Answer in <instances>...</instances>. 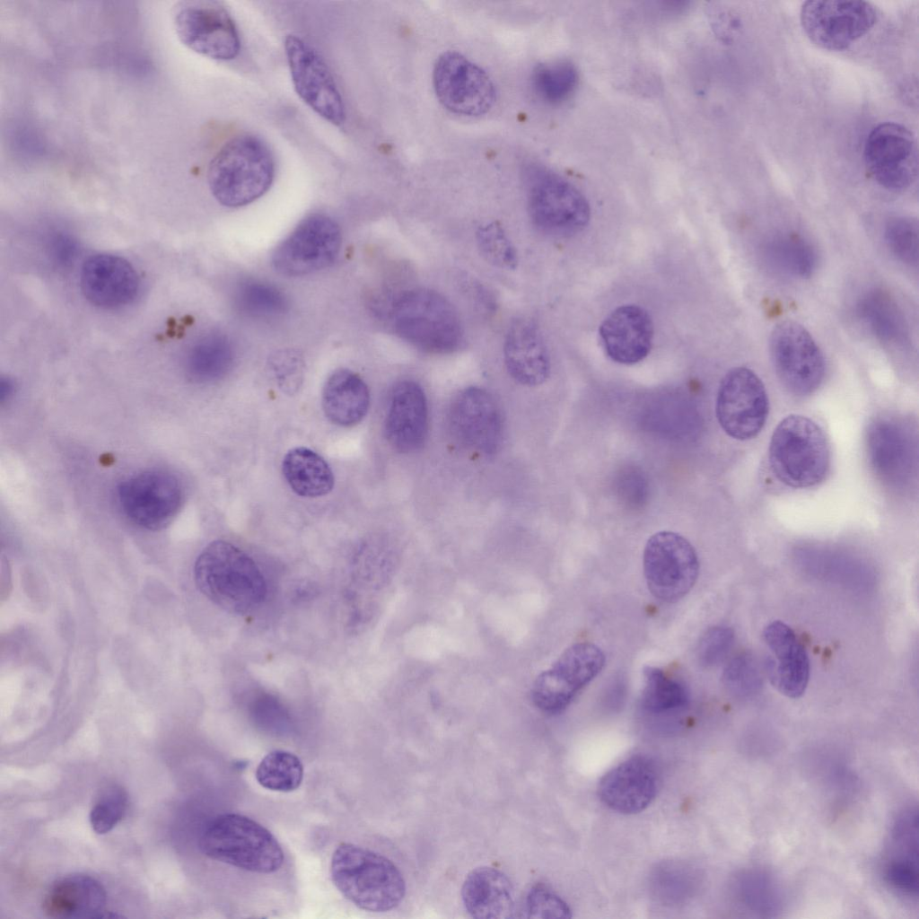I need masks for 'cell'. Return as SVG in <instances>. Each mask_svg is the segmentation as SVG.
I'll return each instance as SVG.
<instances>
[{"mask_svg":"<svg viewBox=\"0 0 919 919\" xmlns=\"http://www.w3.org/2000/svg\"><path fill=\"white\" fill-rule=\"evenodd\" d=\"M197 589L230 613L243 615L265 600L267 583L259 567L241 549L224 540L207 545L194 565Z\"/></svg>","mask_w":919,"mask_h":919,"instance_id":"obj_1","label":"cell"},{"mask_svg":"<svg viewBox=\"0 0 919 919\" xmlns=\"http://www.w3.org/2000/svg\"><path fill=\"white\" fill-rule=\"evenodd\" d=\"M330 875L340 893L363 910L389 911L406 894L403 875L389 859L351 843L334 851Z\"/></svg>","mask_w":919,"mask_h":919,"instance_id":"obj_2","label":"cell"},{"mask_svg":"<svg viewBox=\"0 0 919 919\" xmlns=\"http://www.w3.org/2000/svg\"><path fill=\"white\" fill-rule=\"evenodd\" d=\"M275 161L259 137L241 134L227 141L214 156L207 170L212 195L223 206L239 207L252 203L270 188Z\"/></svg>","mask_w":919,"mask_h":919,"instance_id":"obj_3","label":"cell"},{"mask_svg":"<svg viewBox=\"0 0 919 919\" xmlns=\"http://www.w3.org/2000/svg\"><path fill=\"white\" fill-rule=\"evenodd\" d=\"M198 845L212 860L256 873L276 872L284 858L280 844L268 829L237 813L220 814L209 821Z\"/></svg>","mask_w":919,"mask_h":919,"instance_id":"obj_4","label":"cell"},{"mask_svg":"<svg viewBox=\"0 0 919 919\" xmlns=\"http://www.w3.org/2000/svg\"><path fill=\"white\" fill-rule=\"evenodd\" d=\"M772 472L783 485L808 488L820 484L830 468V449L822 428L810 418L790 415L775 428L768 448Z\"/></svg>","mask_w":919,"mask_h":919,"instance_id":"obj_5","label":"cell"},{"mask_svg":"<svg viewBox=\"0 0 919 919\" xmlns=\"http://www.w3.org/2000/svg\"><path fill=\"white\" fill-rule=\"evenodd\" d=\"M390 320L400 338L427 353H451L463 339L457 311L431 289L416 288L400 294L392 304Z\"/></svg>","mask_w":919,"mask_h":919,"instance_id":"obj_6","label":"cell"},{"mask_svg":"<svg viewBox=\"0 0 919 919\" xmlns=\"http://www.w3.org/2000/svg\"><path fill=\"white\" fill-rule=\"evenodd\" d=\"M526 174L529 212L538 229L552 235L571 236L586 227L590 206L573 185L538 167L529 168Z\"/></svg>","mask_w":919,"mask_h":919,"instance_id":"obj_7","label":"cell"},{"mask_svg":"<svg viewBox=\"0 0 919 919\" xmlns=\"http://www.w3.org/2000/svg\"><path fill=\"white\" fill-rule=\"evenodd\" d=\"M643 572L651 593L675 602L694 586L699 573L697 554L683 536L669 530L654 533L643 550Z\"/></svg>","mask_w":919,"mask_h":919,"instance_id":"obj_8","label":"cell"},{"mask_svg":"<svg viewBox=\"0 0 919 919\" xmlns=\"http://www.w3.org/2000/svg\"><path fill=\"white\" fill-rule=\"evenodd\" d=\"M769 353L775 372L792 394L814 393L825 376V360L816 341L800 323L785 320L776 324L769 337Z\"/></svg>","mask_w":919,"mask_h":919,"instance_id":"obj_9","label":"cell"},{"mask_svg":"<svg viewBox=\"0 0 919 919\" xmlns=\"http://www.w3.org/2000/svg\"><path fill=\"white\" fill-rule=\"evenodd\" d=\"M173 25L179 40L202 56L231 60L239 54L241 41L237 28L221 2H179L173 10Z\"/></svg>","mask_w":919,"mask_h":919,"instance_id":"obj_10","label":"cell"},{"mask_svg":"<svg viewBox=\"0 0 919 919\" xmlns=\"http://www.w3.org/2000/svg\"><path fill=\"white\" fill-rule=\"evenodd\" d=\"M433 84L440 103L460 116H482L496 100V89L488 74L456 51L438 57L433 70Z\"/></svg>","mask_w":919,"mask_h":919,"instance_id":"obj_11","label":"cell"},{"mask_svg":"<svg viewBox=\"0 0 919 919\" xmlns=\"http://www.w3.org/2000/svg\"><path fill=\"white\" fill-rule=\"evenodd\" d=\"M769 411L760 378L747 367L731 369L722 379L715 403L719 424L730 437L747 441L763 429Z\"/></svg>","mask_w":919,"mask_h":919,"instance_id":"obj_12","label":"cell"},{"mask_svg":"<svg viewBox=\"0 0 919 919\" xmlns=\"http://www.w3.org/2000/svg\"><path fill=\"white\" fill-rule=\"evenodd\" d=\"M341 247L338 224L325 214H311L276 248L272 265L280 274L302 276L324 269L337 258Z\"/></svg>","mask_w":919,"mask_h":919,"instance_id":"obj_13","label":"cell"},{"mask_svg":"<svg viewBox=\"0 0 919 919\" xmlns=\"http://www.w3.org/2000/svg\"><path fill=\"white\" fill-rule=\"evenodd\" d=\"M604 663V653L595 644H573L535 679L531 688L534 705L547 713H560L600 672Z\"/></svg>","mask_w":919,"mask_h":919,"instance_id":"obj_14","label":"cell"},{"mask_svg":"<svg viewBox=\"0 0 919 919\" xmlns=\"http://www.w3.org/2000/svg\"><path fill=\"white\" fill-rule=\"evenodd\" d=\"M800 17L812 42L825 49L840 51L874 26L877 12L865 1L810 0L802 4Z\"/></svg>","mask_w":919,"mask_h":919,"instance_id":"obj_15","label":"cell"},{"mask_svg":"<svg viewBox=\"0 0 919 919\" xmlns=\"http://www.w3.org/2000/svg\"><path fill=\"white\" fill-rule=\"evenodd\" d=\"M871 178L889 191H903L915 180L918 151L913 133L905 126L885 122L869 133L863 151Z\"/></svg>","mask_w":919,"mask_h":919,"instance_id":"obj_16","label":"cell"},{"mask_svg":"<svg viewBox=\"0 0 919 919\" xmlns=\"http://www.w3.org/2000/svg\"><path fill=\"white\" fill-rule=\"evenodd\" d=\"M284 51L297 95L318 115L335 126L346 119L342 96L328 66L301 37L289 34Z\"/></svg>","mask_w":919,"mask_h":919,"instance_id":"obj_17","label":"cell"},{"mask_svg":"<svg viewBox=\"0 0 919 919\" xmlns=\"http://www.w3.org/2000/svg\"><path fill=\"white\" fill-rule=\"evenodd\" d=\"M118 498L126 516L136 525L157 530L168 525L182 503L178 479L162 470H147L124 480Z\"/></svg>","mask_w":919,"mask_h":919,"instance_id":"obj_18","label":"cell"},{"mask_svg":"<svg viewBox=\"0 0 919 919\" xmlns=\"http://www.w3.org/2000/svg\"><path fill=\"white\" fill-rule=\"evenodd\" d=\"M448 416L452 437L463 447L485 455L499 450L503 437V416L487 390L465 389L452 401Z\"/></svg>","mask_w":919,"mask_h":919,"instance_id":"obj_19","label":"cell"},{"mask_svg":"<svg viewBox=\"0 0 919 919\" xmlns=\"http://www.w3.org/2000/svg\"><path fill=\"white\" fill-rule=\"evenodd\" d=\"M659 775L653 762L634 756L609 770L600 780L598 792L612 810L635 814L645 810L655 799Z\"/></svg>","mask_w":919,"mask_h":919,"instance_id":"obj_20","label":"cell"},{"mask_svg":"<svg viewBox=\"0 0 919 919\" xmlns=\"http://www.w3.org/2000/svg\"><path fill=\"white\" fill-rule=\"evenodd\" d=\"M80 285L92 304L114 309L130 303L136 297L140 282L135 268L123 258L96 254L83 262Z\"/></svg>","mask_w":919,"mask_h":919,"instance_id":"obj_21","label":"cell"},{"mask_svg":"<svg viewBox=\"0 0 919 919\" xmlns=\"http://www.w3.org/2000/svg\"><path fill=\"white\" fill-rule=\"evenodd\" d=\"M599 333L608 356L616 363L630 365L648 355L652 343L653 324L643 308L626 304L606 317Z\"/></svg>","mask_w":919,"mask_h":919,"instance_id":"obj_22","label":"cell"},{"mask_svg":"<svg viewBox=\"0 0 919 919\" xmlns=\"http://www.w3.org/2000/svg\"><path fill=\"white\" fill-rule=\"evenodd\" d=\"M428 430V407L425 394L413 381L398 382L390 396L385 419V433L389 444L402 453L419 450Z\"/></svg>","mask_w":919,"mask_h":919,"instance_id":"obj_23","label":"cell"},{"mask_svg":"<svg viewBox=\"0 0 919 919\" xmlns=\"http://www.w3.org/2000/svg\"><path fill=\"white\" fill-rule=\"evenodd\" d=\"M503 358L509 374L519 383L534 387L547 381L550 373L549 354L535 323L515 319L508 328Z\"/></svg>","mask_w":919,"mask_h":919,"instance_id":"obj_24","label":"cell"},{"mask_svg":"<svg viewBox=\"0 0 919 919\" xmlns=\"http://www.w3.org/2000/svg\"><path fill=\"white\" fill-rule=\"evenodd\" d=\"M763 636L775 657L770 672L774 684L785 696H801L810 678V660L804 646L794 631L779 620L767 625Z\"/></svg>","mask_w":919,"mask_h":919,"instance_id":"obj_25","label":"cell"},{"mask_svg":"<svg viewBox=\"0 0 919 919\" xmlns=\"http://www.w3.org/2000/svg\"><path fill=\"white\" fill-rule=\"evenodd\" d=\"M107 894L102 884L83 874L57 880L46 893L43 912L51 918H100L105 915Z\"/></svg>","mask_w":919,"mask_h":919,"instance_id":"obj_26","label":"cell"},{"mask_svg":"<svg viewBox=\"0 0 919 919\" xmlns=\"http://www.w3.org/2000/svg\"><path fill=\"white\" fill-rule=\"evenodd\" d=\"M466 911L478 919L515 917L514 891L503 871L489 866L477 867L466 877L461 888Z\"/></svg>","mask_w":919,"mask_h":919,"instance_id":"obj_27","label":"cell"},{"mask_svg":"<svg viewBox=\"0 0 919 919\" xmlns=\"http://www.w3.org/2000/svg\"><path fill=\"white\" fill-rule=\"evenodd\" d=\"M369 406V389L355 372L339 369L326 381L322 390V407L331 423L353 426L366 416Z\"/></svg>","mask_w":919,"mask_h":919,"instance_id":"obj_28","label":"cell"},{"mask_svg":"<svg viewBox=\"0 0 919 919\" xmlns=\"http://www.w3.org/2000/svg\"><path fill=\"white\" fill-rule=\"evenodd\" d=\"M283 475L300 496L315 498L331 492L335 478L327 461L314 451L305 447L290 450L283 459Z\"/></svg>","mask_w":919,"mask_h":919,"instance_id":"obj_29","label":"cell"},{"mask_svg":"<svg viewBox=\"0 0 919 919\" xmlns=\"http://www.w3.org/2000/svg\"><path fill=\"white\" fill-rule=\"evenodd\" d=\"M868 447L873 468L881 477L897 481L909 467L910 451L905 434L893 423L880 421L872 424Z\"/></svg>","mask_w":919,"mask_h":919,"instance_id":"obj_30","label":"cell"},{"mask_svg":"<svg viewBox=\"0 0 919 919\" xmlns=\"http://www.w3.org/2000/svg\"><path fill=\"white\" fill-rule=\"evenodd\" d=\"M234 354L224 336L212 334L200 338L186 358L188 377L197 382H211L223 377L232 368Z\"/></svg>","mask_w":919,"mask_h":919,"instance_id":"obj_31","label":"cell"},{"mask_svg":"<svg viewBox=\"0 0 919 919\" xmlns=\"http://www.w3.org/2000/svg\"><path fill=\"white\" fill-rule=\"evenodd\" d=\"M859 312L872 332L882 341L902 344L906 338V327L902 313L889 296L871 292L859 304Z\"/></svg>","mask_w":919,"mask_h":919,"instance_id":"obj_32","label":"cell"},{"mask_svg":"<svg viewBox=\"0 0 919 919\" xmlns=\"http://www.w3.org/2000/svg\"><path fill=\"white\" fill-rule=\"evenodd\" d=\"M577 84V69L566 60L539 64L531 74V85L535 93L549 104H560L566 101Z\"/></svg>","mask_w":919,"mask_h":919,"instance_id":"obj_33","label":"cell"},{"mask_svg":"<svg viewBox=\"0 0 919 919\" xmlns=\"http://www.w3.org/2000/svg\"><path fill=\"white\" fill-rule=\"evenodd\" d=\"M256 780L264 788L282 792L296 790L303 779V765L294 754L273 750L258 764Z\"/></svg>","mask_w":919,"mask_h":919,"instance_id":"obj_34","label":"cell"},{"mask_svg":"<svg viewBox=\"0 0 919 919\" xmlns=\"http://www.w3.org/2000/svg\"><path fill=\"white\" fill-rule=\"evenodd\" d=\"M736 893L746 907L759 915L775 914L782 905L776 882L764 871L750 870L740 874L736 880Z\"/></svg>","mask_w":919,"mask_h":919,"instance_id":"obj_35","label":"cell"},{"mask_svg":"<svg viewBox=\"0 0 919 919\" xmlns=\"http://www.w3.org/2000/svg\"><path fill=\"white\" fill-rule=\"evenodd\" d=\"M645 687L642 695L643 707L652 713H662L684 706L687 693L682 684L668 677L661 670H643Z\"/></svg>","mask_w":919,"mask_h":919,"instance_id":"obj_36","label":"cell"},{"mask_svg":"<svg viewBox=\"0 0 919 919\" xmlns=\"http://www.w3.org/2000/svg\"><path fill=\"white\" fill-rule=\"evenodd\" d=\"M235 302L241 311L252 317H273L287 307L284 293L276 287L259 281H245L236 289Z\"/></svg>","mask_w":919,"mask_h":919,"instance_id":"obj_37","label":"cell"},{"mask_svg":"<svg viewBox=\"0 0 919 919\" xmlns=\"http://www.w3.org/2000/svg\"><path fill=\"white\" fill-rule=\"evenodd\" d=\"M722 682L725 688L734 696H751L763 686L761 667L752 654H739L725 666Z\"/></svg>","mask_w":919,"mask_h":919,"instance_id":"obj_38","label":"cell"},{"mask_svg":"<svg viewBox=\"0 0 919 919\" xmlns=\"http://www.w3.org/2000/svg\"><path fill=\"white\" fill-rule=\"evenodd\" d=\"M771 251L775 262L795 276H809L815 268V252L810 243L800 236L786 235L775 240Z\"/></svg>","mask_w":919,"mask_h":919,"instance_id":"obj_39","label":"cell"},{"mask_svg":"<svg viewBox=\"0 0 919 919\" xmlns=\"http://www.w3.org/2000/svg\"><path fill=\"white\" fill-rule=\"evenodd\" d=\"M477 241L480 253L492 265L504 269L516 267V249L499 223L481 225L477 232Z\"/></svg>","mask_w":919,"mask_h":919,"instance_id":"obj_40","label":"cell"},{"mask_svg":"<svg viewBox=\"0 0 919 919\" xmlns=\"http://www.w3.org/2000/svg\"><path fill=\"white\" fill-rule=\"evenodd\" d=\"M127 806V794L119 785L106 787L97 798L90 812V823L97 834H106L124 817Z\"/></svg>","mask_w":919,"mask_h":919,"instance_id":"obj_41","label":"cell"},{"mask_svg":"<svg viewBox=\"0 0 919 919\" xmlns=\"http://www.w3.org/2000/svg\"><path fill=\"white\" fill-rule=\"evenodd\" d=\"M888 247L901 261L909 265L918 262V223L908 217L890 219L884 232Z\"/></svg>","mask_w":919,"mask_h":919,"instance_id":"obj_42","label":"cell"},{"mask_svg":"<svg viewBox=\"0 0 919 919\" xmlns=\"http://www.w3.org/2000/svg\"><path fill=\"white\" fill-rule=\"evenodd\" d=\"M529 918H570L571 909L555 892L537 885L528 893L524 907Z\"/></svg>","mask_w":919,"mask_h":919,"instance_id":"obj_43","label":"cell"},{"mask_svg":"<svg viewBox=\"0 0 919 919\" xmlns=\"http://www.w3.org/2000/svg\"><path fill=\"white\" fill-rule=\"evenodd\" d=\"M734 641L733 630L726 626L709 628L701 637L697 646V658L705 667L719 664L728 655Z\"/></svg>","mask_w":919,"mask_h":919,"instance_id":"obj_44","label":"cell"},{"mask_svg":"<svg viewBox=\"0 0 919 919\" xmlns=\"http://www.w3.org/2000/svg\"><path fill=\"white\" fill-rule=\"evenodd\" d=\"M270 369L278 386L287 394L299 389L303 377V361L294 351L284 350L276 353L269 361Z\"/></svg>","mask_w":919,"mask_h":919,"instance_id":"obj_45","label":"cell"},{"mask_svg":"<svg viewBox=\"0 0 919 919\" xmlns=\"http://www.w3.org/2000/svg\"><path fill=\"white\" fill-rule=\"evenodd\" d=\"M249 711L253 719L264 727L284 730L290 724L286 708L273 695L260 693L255 696L249 705Z\"/></svg>","mask_w":919,"mask_h":919,"instance_id":"obj_46","label":"cell"},{"mask_svg":"<svg viewBox=\"0 0 919 919\" xmlns=\"http://www.w3.org/2000/svg\"><path fill=\"white\" fill-rule=\"evenodd\" d=\"M49 252L55 262L68 265L76 256V242L68 235L57 233L49 242Z\"/></svg>","mask_w":919,"mask_h":919,"instance_id":"obj_47","label":"cell"},{"mask_svg":"<svg viewBox=\"0 0 919 919\" xmlns=\"http://www.w3.org/2000/svg\"><path fill=\"white\" fill-rule=\"evenodd\" d=\"M13 384L8 378L2 379L0 385V398L1 401L6 400L13 393Z\"/></svg>","mask_w":919,"mask_h":919,"instance_id":"obj_48","label":"cell"}]
</instances>
